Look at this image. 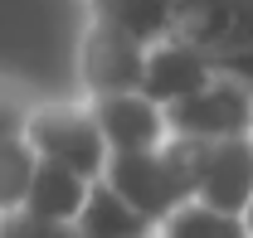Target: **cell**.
<instances>
[{"label": "cell", "instance_id": "obj_17", "mask_svg": "<svg viewBox=\"0 0 253 238\" xmlns=\"http://www.w3.org/2000/svg\"><path fill=\"white\" fill-rule=\"evenodd\" d=\"M151 238H161V234H151Z\"/></svg>", "mask_w": 253, "mask_h": 238}, {"label": "cell", "instance_id": "obj_13", "mask_svg": "<svg viewBox=\"0 0 253 238\" xmlns=\"http://www.w3.org/2000/svg\"><path fill=\"white\" fill-rule=\"evenodd\" d=\"M34 175H39V151H34L25 136H20V141H5V146H0V219L30 209Z\"/></svg>", "mask_w": 253, "mask_h": 238}, {"label": "cell", "instance_id": "obj_6", "mask_svg": "<svg viewBox=\"0 0 253 238\" xmlns=\"http://www.w3.org/2000/svg\"><path fill=\"white\" fill-rule=\"evenodd\" d=\"M93 112L102 121V136H107L112 156H146V151H161L170 141V117L146 92L102 97V102H93Z\"/></svg>", "mask_w": 253, "mask_h": 238}, {"label": "cell", "instance_id": "obj_16", "mask_svg": "<svg viewBox=\"0 0 253 238\" xmlns=\"http://www.w3.org/2000/svg\"><path fill=\"white\" fill-rule=\"evenodd\" d=\"M244 224H249V234H253V199H249V209H244Z\"/></svg>", "mask_w": 253, "mask_h": 238}, {"label": "cell", "instance_id": "obj_9", "mask_svg": "<svg viewBox=\"0 0 253 238\" xmlns=\"http://www.w3.org/2000/svg\"><path fill=\"white\" fill-rule=\"evenodd\" d=\"M88 20H102L141 39L146 49H156L166 39H175V0H88Z\"/></svg>", "mask_w": 253, "mask_h": 238}, {"label": "cell", "instance_id": "obj_15", "mask_svg": "<svg viewBox=\"0 0 253 238\" xmlns=\"http://www.w3.org/2000/svg\"><path fill=\"white\" fill-rule=\"evenodd\" d=\"M0 238H83V234H78V224H54V219H39L30 209H20V214L0 219Z\"/></svg>", "mask_w": 253, "mask_h": 238}, {"label": "cell", "instance_id": "obj_14", "mask_svg": "<svg viewBox=\"0 0 253 238\" xmlns=\"http://www.w3.org/2000/svg\"><path fill=\"white\" fill-rule=\"evenodd\" d=\"M39 112V97L25 83H15L10 73H0V146L5 141H20L30 131V117Z\"/></svg>", "mask_w": 253, "mask_h": 238}, {"label": "cell", "instance_id": "obj_4", "mask_svg": "<svg viewBox=\"0 0 253 238\" xmlns=\"http://www.w3.org/2000/svg\"><path fill=\"white\" fill-rule=\"evenodd\" d=\"M146 59H151V49L141 39L112 30L102 20H88L83 44H78V78L88 88V102L141 92L146 88Z\"/></svg>", "mask_w": 253, "mask_h": 238}, {"label": "cell", "instance_id": "obj_11", "mask_svg": "<svg viewBox=\"0 0 253 238\" xmlns=\"http://www.w3.org/2000/svg\"><path fill=\"white\" fill-rule=\"evenodd\" d=\"M78 234L83 238H151L156 224H151L146 214H136L107 180H97L93 195H88V209H83V219H78Z\"/></svg>", "mask_w": 253, "mask_h": 238}, {"label": "cell", "instance_id": "obj_10", "mask_svg": "<svg viewBox=\"0 0 253 238\" xmlns=\"http://www.w3.org/2000/svg\"><path fill=\"white\" fill-rule=\"evenodd\" d=\"M93 185L97 180L78 175V170H68V165L39 160V175H34V190H30V214L54 219V224H78L83 209H88Z\"/></svg>", "mask_w": 253, "mask_h": 238}, {"label": "cell", "instance_id": "obj_3", "mask_svg": "<svg viewBox=\"0 0 253 238\" xmlns=\"http://www.w3.org/2000/svg\"><path fill=\"white\" fill-rule=\"evenodd\" d=\"M25 141L39 151V160L68 165V170H78L88 180H102L107 165H112V146L102 136L93 102H39Z\"/></svg>", "mask_w": 253, "mask_h": 238}, {"label": "cell", "instance_id": "obj_1", "mask_svg": "<svg viewBox=\"0 0 253 238\" xmlns=\"http://www.w3.org/2000/svg\"><path fill=\"white\" fill-rule=\"evenodd\" d=\"M205 160H210V141H180V136H170L161 151H146V156H112V165H107L102 180L136 214H146L161 229L175 209H185L200 195Z\"/></svg>", "mask_w": 253, "mask_h": 238}, {"label": "cell", "instance_id": "obj_12", "mask_svg": "<svg viewBox=\"0 0 253 238\" xmlns=\"http://www.w3.org/2000/svg\"><path fill=\"white\" fill-rule=\"evenodd\" d=\"M161 238H253L244 214H224V209H210L200 199H190L185 209H175L166 224L156 229Z\"/></svg>", "mask_w": 253, "mask_h": 238}, {"label": "cell", "instance_id": "obj_2", "mask_svg": "<svg viewBox=\"0 0 253 238\" xmlns=\"http://www.w3.org/2000/svg\"><path fill=\"white\" fill-rule=\"evenodd\" d=\"M175 39L253 88V0H175Z\"/></svg>", "mask_w": 253, "mask_h": 238}, {"label": "cell", "instance_id": "obj_8", "mask_svg": "<svg viewBox=\"0 0 253 238\" xmlns=\"http://www.w3.org/2000/svg\"><path fill=\"white\" fill-rule=\"evenodd\" d=\"M195 199L210 209H224V214H244L249 209V199H253V136L210 146V160H205Z\"/></svg>", "mask_w": 253, "mask_h": 238}, {"label": "cell", "instance_id": "obj_7", "mask_svg": "<svg viewBox=\"0 0 253 238\" xmlns=\"http://www.w3.org/2000/svg\"><path fill=\"white\" fill-rule=\"evenodd\" d=\"M214 78H219L214 63L205 59L200 49H190L185 39H166L146 59V88L141 92L151 102H161V107H175V102H185L195 92H205Z\"/></svg>", "mask_w": 253, "mask_h": 238}, {"label": "cell", "instance_id": "obj_5", "mask_svg": "<svg viewBox=\"0 0 253 238\" xmlns=\"http://www.w3.org/2000/svg\"><path fill=\"white\" fill-rule=\"evenodd\" d=\"M166 117H170V136L180 141H210V146L244 141L253 136V88L219 73L205 92L166 107Z\"/></svg>", "mask_w": 253, "mask_h": 238}]
</instances>
